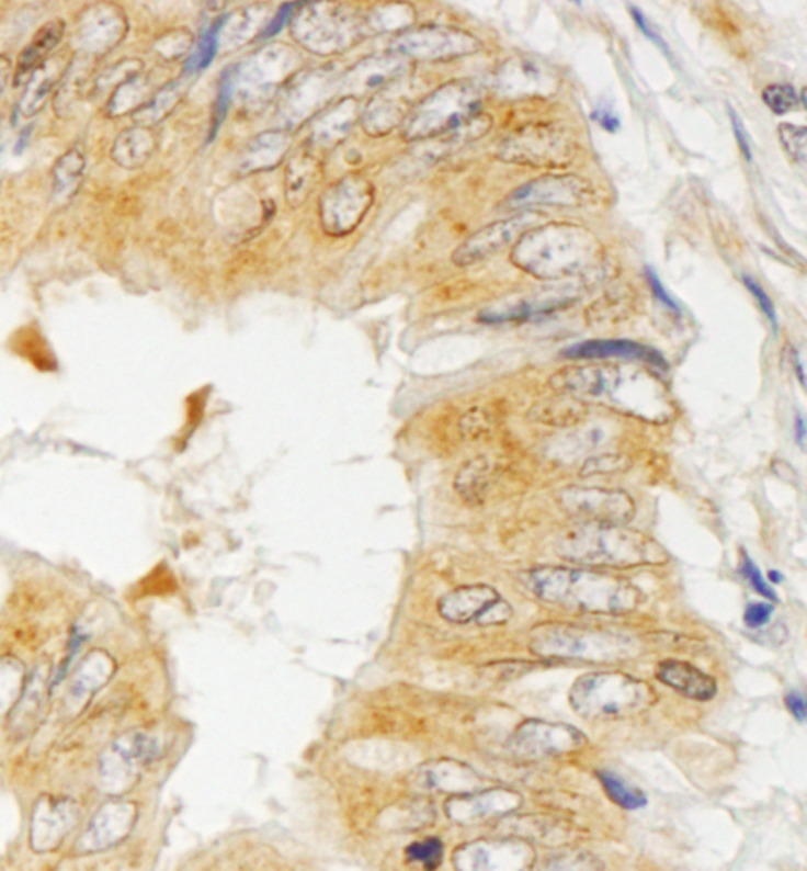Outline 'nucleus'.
I'll list each match as a JSON object with an SVG mask.
<instances>
[{
  "label": "nucleus",
  "instance_id": "nucleus-1",
  "mask_svg": "<svg viewBox=\"0 0 807 871\" xmlns=\"http://www.w3.org/2000/svg\"><path fill=\"white\" fill-rule=\"evenodd\" d=\"M550 385L558 393L595 399L622 414L651 422L667 421L673 410L669 393L658 376L626 365H570L556 372Z\"/></svg>",
  "mask_w": 807,
  "mask_h": 871
},
{
  "label": "nucleus",
  "instance_id": "nucleus-2",
  "mask_svg": "<svg viewBox=\"0 0 807 871\" xmlns=\"http://www.w3.org/2000/svg\"><path fill=\"white\" fill-rule=\"evenodd\" d=\"M525 582L541 600L576 612L626 614L641 601L637 587L623 577L590 568L544 566L526 573Z\"/></svg>",
  "mask_w": 807,
  "mask_h": 871
},
{
  "label": "nucleus",
  "instance_id": "nucleus-3",
  "mask_svg": "<svg viewBox=\"0 0 807 871\" xmlns=\"http://www.w3.org/2000/svg\"><path fill=\"white\" fill-rule=\"evenodd\" d=\"M599 256L601 244L590 229L550 222L523 233L511 260L539 281H561L593 267Z\"/></svg>",
  "mask_w": 807,
  "mask_h": 871
},
{
  "label": "nucleus",
  "instance_id": "nucleus-4",
  "mask_svg": "<svg viewBox=\"0 0 807 871\" xmlns=\"http://www.w3.org/2000/svg\"><path fill=\"white\" fill-rule=\"evenodd\" d=\"M556 554L572 564L637 568L663 565L669 554L655 540L626 525L579 522L556 541Z\"/></svg>",
  "mask_w": 807,
  "mask_h": 871
},
{
  "label": "nucleus",
  "instance_id": "nucleus-5",
  "mask_svg": "<svg viewBox=\"0 0 807 871\" xmlns=\"http://www.w3.org/2000/svg\"><path fill=\"white\" fill-rule=\"evenodd\" d=\"M570 705L588 722H613L647 711L655 701L651 688L622 672H591L570 688Z\"/></svg>",
  "mask_w": 807,
  "mask_h": 871
},
{
  "label": "nucleus",
  "instance_id": "nucleus-6",
  "mask_svg": "<svg viewBox=\"0 0 807 871\" xmlns=\"http://www.w3.org/2000/svg\"><path fill=\"white\" fill-rule=\"evenodd\" d=\"M480 106L482 91L475 82H447L411 111L404 138L425 142L455 134L479 116Z\"/></svg>",
  "mask_w": 807,
  "mask_h": 871
},
{
  "label": "nucleus",
  "instance_id": "nucleus-7",
  "mask_svg": "<svg viewBox=\"0 0 807 871\" xmlns=\"http://www.w3.org/2000/svg\"><path fill=\"white\" fill-rule=\"evenodd\" d=\"M530 640L531 651L543 657L615 661L634 654L629 637L561 623L537 626Z\"/></svg>",
  "mask_w": 807,
  "mask_h": 871
},
{
  "label": "nucleus",
  "instance_id": "nucleus-8",
  "mask_svg": "<svg viewBox=\"0 0 807 871\" xmlns=\"http://www.w3.org/2000/svg\"><path fill=\"white\" fill-rule=\"evenodd\" d=\"M364 31V20L331 3H300L293 18L294 38L319 56L344 52Z\"/></svg>",
  "mask_w": 807,
  "mask_h": 871
},
{
  "label": "nucleus",
  "instance_id": "nucleus-9",
  "mask_svg": "<svg viewBox=\"0 0 807 871\" xmlns=\"http://www.w3.org/2000/svg\"><path fill=\"white\" fill-rule=\"evenodd\" d=\"M375 203V188L367 178L350 174L326 190L319 200L321 227L328 235H351Z\"/></svg>",
  "mask_w": 807,
  "mask_h": 871
},
{
  "label": "nucleus",
  "instance_id": "nucleus-10",
  "mask_svg": "<svg viewBox=\"0 0 807 871\" xmlns=\"http://www.w3.org/2000/svg\"><path fill=\"white\" fill-rule=\"evenodd\" d=\"M128 34V18L121 5L92 3L77 18L73 46L86 59H100L116 49Z\"/></svg>",
  "mask_w": 807,
  "mask_h": 871
},
{
  "label": "nucleus",
  "instance_id": "nucleus-11",
  "mask_svg": "<svg viewBox=\"0 0 807 871\" xmlns=\"http://www.w3.org/2000/svg\"><path fill=\"white\" fill-rule=\"evenodd\" d=\"M558 504L577 522L626 525L636 516L629 494L605 487H566L558 494Z\"/></svg>",
  "mask_w": 807,
  "mask_h": 871
},
{
  "label": "nucleus",
  "instance_id": "nucleus-12",
  "mask_svg": "<svg viewBox=\"0 0 807 871\" xmlns=\"http://www.w3.org/2000/svg\"><path fill=\"white\" fill-rule=\"evenodd\" d=\"M480 42L469 32L446 26H425L400 35L396 52L408 59L447 60L479 52Z\"/></svg>",
  "mask_w": 807,
  "mask_h": 871
},
{
  "label": "nucleus",
  "instance_id": "nucleus-13",
  "mask_svg": "<svg viewBox=\"0 0 807 871\" xmlns=\"http://www.w3.org/2000/svg\"><path fill=\"white\" fill-rule=\"evenodd\" d=\"M299 66V56L288 46L271 45L235 68L236 89L242 94L263 97L288 80Z\"/></svg>",
  "mask_w": 807,
  "mask_h": 871
},
{
  "label": "nucleus",
  "instance_id": "nucleus-14",
  "mask_svg": "<svg viewBox=\"0 0 807 871\" xmlns=\"http://www.w3.org/2000/svg\"><path fill=\"white\" fill-rule=\"evenodd\" d=\"M570 142L558 128L548 125L523 128L501 145L500 157L514 163L550 167L569 159Z\"/></svg>",
  "mask_w": 807,
  "mask_h": 871
},
{
  "label": "nucleus",
  "instance_id": "nucleus-15",
  "mask_svg": "<svg viewBox=\"0 0 807 871\" xmlns=\"http://www.w3.org/2000/svg\"><path fill=\"white\" fill-rule=\"evenodd\" d=\"M440 612L454 623L477 622L479 625H501L512 617L511 606L489 586H469L451 591L441 600Z\"/></svg>",
  "mask_w": 807,
  "mask_h": 871
},
{
  "label": "nucleus",
  "instance_id": "nucleus-16",
  "mask_svg": "<svg viewBox=\"0 0 807 871\" xmlns=\"http://www.w3.org/2000/svg\"><path fill=\"white\" fill-rule=\"evenodd\" d=\"M584 740L587 738L583 734L568 724L531 720L515 731L512 737V753L519 758L536 761L579 750L583 747Z\"/></svg>",
  "mask_w": 807,
  "mask_h": 871
},
{
  "label": "nucleus",
  "instance_id": "nucleus-17",
  "mask_svg": "<svg viewBox=\"0 0 807 871\" xmlns=\"http://www.w3.org/2000/svg\"><path fill=\"white\" fill-rule=\"evenodd\" d=\"M537 218L539 215L534 213H520L508 220L495 222L489 227L475 233L471 238L466 239L455 250L452 261L457 267H471V264L479 263V261L500 252L509 244L519 241L523 233L528 231Z\"/></svg>",
  "mask_w": 807,
  "mask_h": 871
},
{
  "label": "nucleus",
  "instance_id": "nucleus-18",
  "mask_svg": "<svg viewBox=\"0 0 807 871\" xmlns=\"http://www.w3.org/2000/svg\"><path fill=\"white\" fill-rule=\"evenodd\" d=\"M408 68L410 59L400 53L365 57L340 80V88L351 99L372 94L397 84L407 75Z\"/></svg>",
  "mask_w": 807,
  "mask_h": 871
},
{
  "label": "nucleus",
  "instance_id": "nucleus-19",
  "mask_svg": "<svg viewBox=\"0 0 807 871\" xmlns=\"http://www.w3.org/2000/svg\"><path fill=\"white\" fill-rule=\"evenodd\" d=\"M337 84H340V80H336V75L329 68L303 75L283 97L280 105L283 122L296 125L307 120L319 106L325 105L326 100L331 99Z\"/></svg>",
  "mask_w": 807,
  "mask_h": 871
},
{
  "label": "nucleus",
  "instance_id": "nucleus-20",
  "mask_svg": "<svg viewBox=\"0 0 807 871\" xmlns=\"http://www.w3.org/2000/svg\"><path fill=\"white\" fill-rule=\"evenodd\" d=\"M590 199L587 185L573 176H544L516 189L509 195V207L536 206H582Z\"/></svg>",
  "mask_w": 807,
  "mask_h": 871
},
{
  "label": "nucleus",
  "instance_id": "nucleus-21",
  "mask_svg": "<svg viewBox=\"0 0 807 871\" xmlns=\"http://www.w3.org/2000/svg\"><path fill=\"white\" fill-rule=\"evenodd\" d=\"M498 92L509 99L548 95L558 86V78L537 60L514 57L501 68L497 78Z\"/></svg>",
  "mask_w": 807,
  "mask_h": 871
},
{
  "label": "nucleus",
  "instance_id": "nucleus-22",
  "mask_svg": "<svg viewBox=\"0 0 807 871\" xmlns=\"http://www.w3.org/2000/svg\"><path fill=\"white\" fill-rule=\"evenodd\" d=\"M569 360L599 361V360H630L644 361L658 369H667V362L658 351L640 346L633 340L599 339L576 343L562 351Z\"/></svg>",
  "mask_w": 807,
  "mask_h": 871
},
{
  "label": "nucleus",
  "instance_id": "nucleus-23",
  "mask_svg": "<svg viewBox=\"0 0 807 871\" xmlns=\"http://www.w3.org/2000/svg\"><path fill=\"white\" fill-rule=\"evenodd\" d=\"M466 869L522 870L533 863L534 852L525 841L504 840L468 846L464 852Z\"/></svg>",
  "mask_w": 807,
  "mask_h": 871
},
{
  "label": "nucleus",
  "instance_id": "nucleus-24",
  "mask_svg": "<svg viewBox=\"0 0 807 871\" xmlns=\"http://www.w3.org/2000/svg\"><path fill=\"white\" fill-rule=\"evenodd\" d=\"M658 679L678 693L695 701H709L716 697L717 683L708 674L692 666L691 663L669 659L659 665Z\"/></svg>",
  "mask_w": 807,
  "mask_h": 871
},
{
  "label": "nucleus",
  "instance_id": "nucleus-25",
  "mask_svg": "<svg viewBox=\"0 0 807 871\" xmlns=\"http://www.w3.org/2000/svg\"><path fill=\"white\" fill-rule=\"evenodd\" d=\"M66 21L56 18L48 21L38 29L37 34L32 37L26 48L18 57L16 68H14L13 81L16 88L26 84L29 78L35 70L48 60V54L59 45L66 34Z\"/></svg>",
  "mask_w": 807,
  "mask_h": 871
},
{
  "label": "nucleus",
  "instance_id": "nucleus-26",
  "mask_svg": "<svg viewBox=\"0 0 807 871\" xmlns=\"http://www.w3.org/2000/svg\"><path fill=\"white\" fill-rule=\"evenodd\" d=\"M359 105L356 99L342 100L331 110L321 114L311 131V145L321 149H332L350 135L351 128L356 124Z\"/></svg>",
  "mask_w": 807,
  "mask_h": 871
},
{
  "label": "nucleus",
  "instance_id": "nucleus-27",
  "mask_svg": "<svg viewBox=\"0 0 807 871\" xmlns=\"http://www.w3.org/2000/svg\"><path fill=\"white\" fill-rule=\"evenodd\" d=\"M390 88L384 89L383 94L376 95L362 114V125L368 135H389L405 121L408 111L411 110L410 100L390 91Z\"/></svg>",
  "mask_w": 807,
  "mask_h": 871
},
{
  "label": "nucleus",
  "instance_id": "nucleus-28",
  "mask_svg": "<svg viewBox=\"0 0 807 871\" xmlns=\"http://www.w3.org/2000/svg\"><path fill=\"white\" fill-rule=\"evenodd\" d=\"M322 178V165L311 150L300 149L289 160L285 173L286 200L293 207L303 206L318 188Z\"/></svg>",
  "mask_w": 807,
  "mask_h": 871
},
{
  "label": "nucleus",
  "instance_id": "nucleus-29",
  "mask_svg": "<svg viewBox=\"0 0 807 871\" xmlns=\"http://www.w3.org/2000/svg\"><path fill=\"white\" fill-rule=\"evenodd\" d=\"M531 421L548 428H573L582 425L588 416V405L579 397L559 393V396L539 400L530 408Z\"/></svg>",
  "mask_w": 807,
  "mask_h": 871
},
{
  "label": "nucleus",
  "instance_id": "nucleus-30",
  "mask_svg": "<svg viewBox=\"0 0 807 871\" xmlns=\"http://www.w3.org/2000/svg\"><path fill=\"white\" fill-rule=\"evenodd\" d=\"M157 149V136L152 128L135 127L125 128L111 149V159L116 161L124 170L133 171L145 167Z\"/></svg>",
  "mask_w": 807,
  "mask_h": 871
},
{
  "label": "nucleus",
  "instance_id": "nucleus-31",
  "mask_svg": "<svg viewBox=\"0 0 807 871\" xmlns=\"http://www.w3.org/2000/svg\"><path fill=\"white\" fill-rule=\"evenodd\" d=\"M289 146L292 138L285 132H268L257 136L240 157V170L247 174L272 170L286 156Z\"/></svg>",
  "mask_w": 807,
  "mask_h": 871
},
{
  "label": "nucleus",
  "instance_id": "nucleus-32",
  "mask_svg": "<svg viewBox=\"0 0 807 871\" xmlns=\"http://www.w3.org/2000/svg\"><path fill=\"white\" fill-rule=\"evenodd\" d=\"M67 67H64L59 59H48L32 73L26 82L24 94L21 97L20 105H18V110L24 117L35 116L38 111H42L54 88L62 81Z\"/></svg>",
  "mask_w": 807,
  "mask_h": 871
},
{
  "label": "nucleus",
  "instance_id": "nucleus-33",
  "mask_svg": "<svg viewBox=\"0 0 807 871\" xmlns=\"http://www.w3.org/2000/svg\"><path fill=\"white\" fill-rule=\"evenodd\" d=\"M185 88L186 84L184 80H175L164 86V88H161L156 95L150 97L149 102H147L145 106L139 108V110L133 114V120H135L136 125L152 128L154 125L160 124L161 121L167 120L171 111L178 106V103L181 102L182 97H184Z\"/></svg>",
  "mask_w": 807,
  "mask_h": 871
},
{
  "label": "nucleus",
  "instance_id": "nucleus-34",
  "mask_svg": "<svg viewBox=\"0 0 807 871\" xmlns=\"http://www.w3.org/2000/svg\"><path fill=\"white\" fill-rule=\"evenodd\" d=\"M150 80L145 75L125 81L116 91H113L106 103V114L110 117H121L125 114H135L139 108L145 106L150 100Z\"/></svg>",
  "mask_w": 807,
  "mask_h": 871
},
{
  "label": "nucleus",
  "instance_id": "nucleus-35",
  "mask_svg": "<svg viewBox=\"0 0 807 871\" xmlns=\"http://www.w3.org/2000/svg\"><path fill=\"white\" fill-rule=\"evenodd\" d=\"M86 159L80 149H68L54 163L53 184L54 195L67 199L80 188L84 174Z\"/></svg>",
  "mask_w": 807,
  "mask_h": 871
},
{
  "label": "nucleus",
  "instance_id": "nucleus-36",
  "mask_svg": "<svg viewBox=\"0 0 807 871\" xmlns=\"http://www.w3.org/2000/svg\"><path fill=\"white\" fill-rule=\"evenodd\" d=\"M491 464L489 459L477 457L469 461L464 468L458 472L455 478V489L458 490L466 501L479 504L486 497L490 487Z\"/></svg>",
  "mask_w": 807,
  "mask_h": 871
},
{
  "label": "nucleus",
  "instance_id": "nucleus-37",
  "mask_svg": "<svg viewBox=\"0 0 807 871\" xmlns=\"http://www.w3.org/2000/svg\"><path fill=\"white\" fill-rule=\"evenodd\" d=\"M598 778L609 798L622 808L640 810L647 806L648 798L645 792L627 783L624 778L616 776L612 770H599Z\"/></svg>",
  "mask_w": 807,
  "mask_h": 871
},
{
  "label": "nucleus",
  "instance_id": "nucleus-38",
  "mask_svg": "<svg viewBox=\"0 0 807 871\" xmlns=\"http://www.w3.org/2000/svg\"><path fill=\"white\" fill-rule=\"evenodd\" d=\"M228 16H220L211 24L206 31L201 34L198 48L192 57H189L185 64V73H195V71L204 70L214 63L217 56L218 48H220L221 31H224Z\"/></svg>",
  "mask_w": 807,
  "mask_h": 871
},
{
  "label": "nucleus",
  "instance_id": "nucleus-39",
  "mask_svg": "<svg viewBox=\"0 0 807 871\" xmlns=\"http://www.w3.org/2000/svg\"><path fill=\"white\" fill-rule=\"evenodd\" d=\"M414 10L410 5H384L364 18L365 31L390 32L411 26Z\"/></svg>",
  "mask_w": 807,
  "mask_h": 871
},
{
  "label": "nucleus",
  "instance_id": "nucleus-40",
  "mask_svg": "<svg viewBox=\"0 0 807 871\" xmlns=\"http://www.w3.org/2000/svg\"><path fill=\"white\" fill-rule=\"evenodd\" d=\"M143 67H145V64L139 59H124L117 63L116 66L107 68L106 71H103V73L96 78L95 84H93L95 86L96 94H103L107 89H114V91H116L125 81L138 77V75L141 73Z\"/></svg>",
  "mask_w": 807,
  "mask_h": 871
},
{
  "label": "nucleus",
  "instance_id": "nucleus-41",
  "mask_svg": "<svg viewBox=\"0 0 807 871\" xmlns=\"http://www.w3.org/2000/svg\"><path fill=\"white\" fill-rule=\"evenodd\" d=\"M235 68H228V70H225V73L221 75L220 88H218L217 100H215L214 103L213 127H211V135L209 138H207L209 142H213L218 131H220L226 114H228L229 105H231L232 99H235Z\"/></svg>",
  "mask_w": 807,
  "mask_h": 871
},
{
  "label": "nucleus",
  "instance_id": "nucleus-42",
  "mask_svg": "<svg viewBox=\"0 0 807 871\" xmlns=\"http://www.w3.org/2000/svg\"><path fill=\"white\" fill-rule=\"evenodd\" d=\"M763 102L774 114H787L799 105L798 92L791 84H771L763 89Z\"/></svg>",
  "mask_w": 807,
  "mask_h": 871
},
{
  "label": "nucleus",
  "instance_id": "nucleus-43",
  "mask_svg": "<svg viewBox=\"0 0 807 871\" xmlns=\"http://www.w3.org/2000/svg\"><path fill=\"white\" fill-rule=\"evenodd\" d=\"M780 139L782 148L788 154L791 159L805 163L806 161V127H796L792 124L780 125Z\"/></svg>",
  "mask_w": 807,
  "mask_h": 871
},
{
  "label": "nucleus",
  "instance_id": "nucleus-44",
  "mask_svg": "<svg viewBox=\"0 0 807 871\" xmlns=\"http://www.w3.org/2000/svg\"><path fill=\"white\" fill-rule=\"evenodd\" d=\"M629 467V459L620 456V454H605V456L588 459L583 467L580 468V475H615V473L626 472Z\"/></svg>",
  "mask_w": 807,
  "mask_h": 871
},
{
  "label": "nucleus",
  "instance_id": "nucleus-45",
  "mask_svg": "<svg viewBox=\"0 0 807 871\" xmlns=\"http://www.w3.org/2000/svg\"><path fill=\"white\" fill-rule=\"evenodd\" d=\"M192 35L186 31L170 32L156 43V49L160 56H163V59L174 60L186 53V49L192 46Z\"/></svg>",
  "mask_w": 807,
  "mask_h": 871
},
{
  "label": "nucleus",
  "instance_id": "nucleus-46",
  "mask_svg": "<svg viewBox=\"0 0 807 871\" xmlns=\"http://www.w3.org/2000/svg\"><path fill=\"white\" fill-rule=\"evenodd\" d=\"M741 575L751 582L752 589H754L757 593L762 595L766 600L777 601L776 593L771 589L762 572L757 568L754 562H752V558L749 557L748 554H745V561H742L741 564Z\"/></svg>",
  "mask_w": 807,
  "mask_h": 871
},
{
  "label": "nucleus",
  "instance_id": "nucleus-47",
  "mask_svg": "<svg viewBox=\"0 0 807 871\" xmlns=\"http://www.w3.org/2000/svg\"><path fill=\"white\" fill-rule=\"evenodd\" d=\"M408 856L412 860L424 862L429 869H435L437 863L441 862V858H443V846H441L440 840L432 838V840H427L424 844L410 846Z\"/></svg>",
  "mask_w": 807,
  "mask_h": 871
},
{
  "label": "nucleus",
  "instance_id": "nucleus-48",
  "mask_svg": "<svg viewBox=\"0 0 807 871\" xmlns=\"http://www.w3.org/2000/svg\"><path fill=\"white\" fill-rule=\"evenodd\" d=\"M257 26H258V10L250 9L240 12L239 20L235 21V24H232L231 29L225 31L224 27V31L221 32H228L229 41L235 43H240V42L249 41L250 34H252L253 29Z\"/></svg>",
  "mask_w": 807,
  "mask_h": 871
},
{
  "label": "nucleus",
  "instance_id": "nucleus-49",
  "mask_svg": "<svg viewBox=\"0 0 807 871\" xmlns=\"http://www.w3.org/2000/svg\"><path fill=\"white\" fill-rule=\"evenodd\" d=\"M742 283H745L746 289L752 293V296L755 297L757 303H759L760 308H762L763 314L766 315L768 320L771 321L773 325L774 331L777 329V315L776 308H774L773 301L771 297L768 296L763 286L760 285L759 282L754 281V279L749 278V275H742Z\"/></svg>",
  "mask_w": 807,
  "mask_h": 871
},
{
  "label": "nucleus",
  "instance_id": "nucleus-50",
  "mask_svg": "<svg viewBox=\"0 0 807 871\" xmlns=\"http://www.w3.org/2000/svg\"><path fill=\"white\" fill-rule=\"evenodd\" d=\"M490 428V419L482 410H469L461 421V429L466 439H477Z\"/></svg>",
  "mask_w": 807,
  "mask_h": 871
},
{
  "label": "nucleus",
  "instance_id": "nucleus-51",
  "mask_svg": "<svg viewBox=\"0 0 807 871\" xmlns=\"http://www.w3.org/2000/svg\"><path fill=\"white\" fill-rule=\"evenodd\" d=\"M774 606L770 603H751L745 611V623L748 629H762L773 615Z\"/></svg>",
  "mask_w": 807,
  "mask_h": 871
},
{
  "label": "nucleus",
  "instance_id": "nucleus-52",
  "mask_svg": "<svg viewBox=\"0 0 807 871\" xmlns=\"http://www.w3.org/2000/svg\"><path fill=\"white\" fill-rule=\"evenodd\" d=\"M299 5L300 3H285V5L280 7L279 12L272 18L269 26L264 29L263 37L271 38L277 35L279 32L285 27V24L288 23V20H292L293 14L297 12Z\"/></svg>",
  "mask_w": 807,
  "mask_h": 871
},
{
  "label": "nucleus",
  "instance_id": "nucleus-53",
  "mask_svg": "<svg viewBox=\"0 0 807 871\" xmlns=\"http://www.w3.org/2000/svg\"><path fill=\"white\" fill-rule=\"evenodd\" d=\"M728 117H730L731 127H734L735 138H737V143L738 146H740L742 156H745L746 160L751 161L752 160L751 145H749L748 132H746L745 125H742L740 116H738L737 111H734L731 110L730 106H728Z\"/></svg>",
  "mask_w": 807,
  "mask_h": 871
},
{
  "label": "nucleus",
  "instance_id": "nucleus-54",
  "mask_svg": "<svg viewBox=\"0 0 807 871\" xmlns=\"http://www.w3.org/2000/svg\"><path fill=\"white\" fill-rule=\"evenodd\" d=\"M629 12L633 14L634 23L637 24L638 29H640L641 34H644L648 41L656 43V45H658L659 48H661L662 52L669 56L670 53L669 48H667L666 42L662 41L661 35H659L658 32L652 31L651 26L648 24L647 16L640 12V9H637V7L633 5L630 7Z\"/></svg>",
  "mask_w": 807,
  "mask_h": 871
},
{
  "label": "nucleus",
  "instance_id": "nucleus-55",
  "mask_svg": "<svg viewBox=\"0 0 807 871\" xmlns=\"http://www.w3.org/2000/svg\"><path fill=\"white\" fill-rule=\"evenodd\" d=\"M647 279L649 286H651L652 295L656 296V299L661 301L663 306L669 307L670 310L680 312V307H678V304L675 301H673V297L669 295L666 286L662 285L661 279L658 278V274H656L651 268L647 269Z\"/></svg>",
  "mask_w": 807,
  "mask_h": 871
},
{
  "label": "nucleus",
  "instance_id": "nucleus-56",
  "mask_svg": "<svg viewBox=\"0 0 807 871\" xmlns=\"http://www.w3.org/2000/svg\"><path fill=\"white\" fill-rule=\"evenodd\" d=\"M591 120L598 122L609 134H616L622 128V121L612 111L605 110V108H595L593 113H591Z\"/></svg>",
  "mask_w": 807,
  "mask_h": 871
},
{
  "label": "nucleus",
  "instance_id": "nucleus-57",
  "mask_svg": "<svg viewBox=\"0 0 807 871\" xmlns=\"http://www.w3.org/2000/svg\"><path fill=\"white\" fill-rule=\"evenodd\" d=\"M84 641H86L84 634H81L80 630L75 629L73 634H71L70 644H68V657L66 661L62 663V666H60L59 674H57V679L56 682L54 683L57 685L60 682V680L64 679V676H66L68 668H70L71 661H73L75 655L78 654V651H80V647L82 643H84Z\"/></svg>",
  "mask_w": 807,
  "mask_h": 871
},
{
  "label": "nucleus",
  "instance_id": "nucleus-58",
  "mask_svg": "<svg viewBox=\"0 0 807 871\" xmlns=\"http://www.w3.org/2000/svg\"><path fill=\"white\" fill-rule=\"evenodd\" d=\"M785 704H787V709L791 711L792 715L795 716L796 722H806L807 708L805 694L799 693V691H791V693L785 697Z\"/></svg>",
  "mask_w": 807,
  "mask_h": 871
},
{
  "label": "nucleus",
  "instance_id": "nucleus-59",
  "mask_svg": "<svg viewBox=\"0 0 807 871\" xmlns=\"http://www.w3.org/2000/svg\"><path fill=\"white\" fill-rule=\"evenodd\" d=\"M13 77V63L5 54H0V94L5 91Z\"/></svg>",
  "mask_w": 807,
  "mask_h": 871
},
{
  "label": "nucleus",
  "instance_id": "nucleus-60",
  "mask_svg": "<svg viewBox=\"0 0 807 871\" xmlns=\"http://www.w3.org/2000/svg\"><path fill=\"white\" fill-rule=\"evenodd\" d=\"M796 442L805 450L806 448V419L805 416H799L795 422Z\"/></svg>",
  "mask_w": 807,
  "mask_h": 871
},
{
  "label": "nucleus",
  "instance_id": "nucleus-61",
  "mask_svg": "<svg viewBox=\"0 0 807 871\" xmlns=\"http://www.w3.org/2000/svg\"><path fill=\"white\" fill-rule=\"evenodd\" d=\"M768 579H770L773 584L784 582V576H782L780 572H776V569L768 573Z\"/></svg>",
  "mask_w": 807,
  "mask_h": 871
},
{
  "label": "nucleus",
  "instance_id": "nucleus-62",
  "mask_svg": "<svg viewBox=\"0 0 807 871\" xmlns=\"http://www.w3.org/2000/svg\"><path fill=\"white\" fill-rule=\"evenodd\" d=\"M802 99L803 108H806V89H803L802 94L798 95Z\"/></svg>",
  "mask_w": 807,
  "mask_h": 871
}]
</instances>
